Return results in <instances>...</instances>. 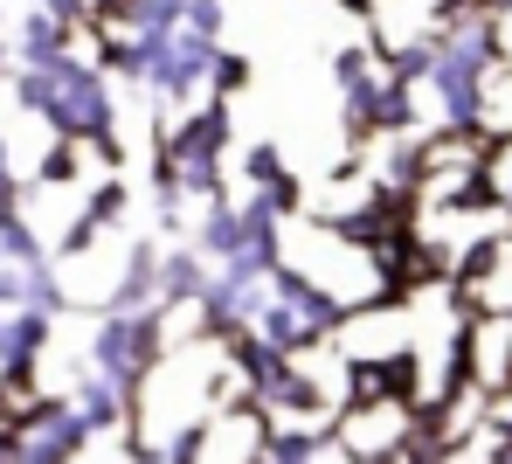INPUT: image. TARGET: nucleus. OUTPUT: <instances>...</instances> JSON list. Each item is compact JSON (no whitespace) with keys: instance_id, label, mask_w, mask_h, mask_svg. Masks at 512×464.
<instances>
[{"instance_id":"f257e3e1","label":"nucleus","mask_w":512,"mask_h":464,"mask_svg":"<svg viewBox=\"0 0 512 464\" xmlns=\"http://www.w3.org/2000/svg\"><path fill=\"white\" fill-rule=\"evenodd\" d=\"M7 91H14V104H21L28 118H42L56 139H77V146L118 153V97H111V70L90 63L84 49H70V56L49 63V70H14Z\"/></svg>"},{"instance_id":"f03ea898","label":"nucleus","mask_w":512,"mask_h":464,"mask_svg":"<svg viewBox=\"0 0 512 464\" xmlns=\"http://www.w3.org/2000/svg\"><path fill=\"white\" fill-rule=\"evenodd\" d=\"M423 437V402L416 395H353L333 416V444L353 464H388Z\"/></svg>"},{"instance_id":"7ed1b4c3","label":"nucleus","mask_w":512,"mask_h":464,"mask_svg":"<svg viewBox=\"0 0 512 464\" xmlns=\"http://www.w3.org/2000/svg\"><path fill=\"white\" fill-rule=\"evenodd\" d=\"M160 354H167V319H160V305H153V312H97L84 368L111 374V381H125V388L139 395V381L153 374Z\"/></svg>"},{"instance_id":"20e7f679","label":"nucleus","mask_w":512,"mask_h":464,"mask_svg":"<svg viewBox=\"0 0 512 464\" xmlns=\"http://www.w3.org/2000/svg\"><path fill=\"white\" fill-rule=\"evenodd\" d=\"M97 444L70 395H42L28 416H14V464H77Z\"/></svg>"},{"instance_id":"39448f33","label":"nucleus","mask_w":512,"mask_h":464,"mask_svg":"<svg viewBox=\"0 0 512 464\" xmlns=\"http://www.w3.org/2000/svg\"><path fill=\"white\" fill-rule=\"evenodd\" d=\"M263 444H270V409L229 402L222 416L201 423L194 444H180V464H263Z\"/></svg>"},{"instance_id":"423d86ee","label":"nucleus","mask_w":512,"mask_h":464,"mask_svg":"<svg viewBox=\"0 0 512 464\" xmlns=\"http://www.w3.org/2000/svg\"><path fill=\"white\" fill-rule=\"evenodd\" d=\"M464 381L485 388V395H506L512 388V312H471V333H464Z\"/></svg>"},{"instance_id":"0eeeda50","label":"nucleus","mask_w":512,"mask_h":464,"mask_svg":"<svg viewBox=\"0 0 512 464\" xmlns=\"http://www.w3.org/2000/svg\"><path fill=\"white\" fill-rule=\"evenodd\" d=\"M77 42H84L77 21H63L56 7H28L21 28H14V70H49V63H63Z\"/></svg>"},{"instance_id":"6e6552de","label":"nucleus","mask_w":512,"mask_h":464,"mask_svg":"<svg viewBox=\"0 0 512 464\" xmlns=\"http://www.w3.org/2000/svg\"><path fill=\"white\" fill-rule=\"evenodd\" d=\"M160 257H167L160 236L125 243V264H118V284H111L104 312H153V305H160Z\"/></svg>"},{"instance_id":"1a4fd4ad","label":"nucleus","mask_w":512,"mask_h":464,"mask_svg":"<svg viewBox=\"0 0 512 464\" xmlns=\"http://www.w3.org/2000/svg\"><path fill=\"white\" fill-rule=\"evenodd\" d=\"M70 402H77V416H84L97 437H118V430H132V388L125 381H111V374L84 368L70 388H63Z\"/></svg>"},{"instance_id":"9d476101","label":"nucleus","mask_w":512,"mask_h":464,"mask_svg":"<svg viewBox=\"0 0 512 464\" xmlns=\"http://www.w3.org/2000/svg\"><path fill=\"white\" fill-rule=\"evenodd\" d=\"M243 181H250V201H263L270 215H298V174H291V160L270 139L243 153Z\"/></svg>"},{"instance_id":"9b49d317","label":"nucleus","mask_w":512,"mask_h":464,"mask_svg":"<svg viewBox=\"0 0 512 464\" xmlns=\"http://www.w3.org/2000/svg\"><path fill=\"white\" fill-rule=\"evenodd\" d=\"M208 278H215V264L180 236V243H167V257H160V305H194L201 291H208Z\"/></svg>"},{"instance_id":"f8f14e48","label":"nucleus","mask_w":512,"mask_h":464,"mask_svg":"<svg viewBox=\"0 0 512 464\" xmlns=\"http://www.w3.org/2000/svg\"><path fill=\"white\" fill-rule=\"evenodd\" d=\"M250 77H256L250 56H243V49H222V63H215V97H222V104L243 97V91H250Z\"/></svg>"},{"instance_id":"ddd939ff","label":"nucleus","mask_w":512,"mask_h":464,"mask_svg":"<svg viewBox=\"0 0 512 464\" xmlns=\"http://www.w3.org/2000/svg\"><path fill=\"white\" fill-rule=\"evenodd\" d=\"M187 28L222 42V28H229V0H187Z\"/></svg>"},{"instance_id":"4468645a","label":"nucleus","mask_w":512,"mask_h":464,"mask_svg":"<svg viewBox=\"0 0 512 464\" xmlns=\"http://www.w3.org/2000/svg\"><path fill=\"white\" fill-rule=\"evenodd\" d=\"M0 464H14V423H0Z\"/></svg>"},{"instance_id":"2eb2a0df","label":"nucleus","mask_w":512,"mask_h":464,"mask_svg":"<svg viewBox=\"0 0 512 464\" xmlns=\"http://www.w3.org/2000/svg\"><path fill=\"white\" fill-rule=\"evenodd\" d=\"M0 361H7V312H0Z\"/></svg>"},{"instance_id":"dca6fc26","label":"nucleus","mask_w":512,"mask_h":464,"mask_svg":"<svg viewBox=\"0 0 512 464\" xmlns=\"http://www.w3.org/2000/svg\"><path fill=\"white\" fill-rule=\"evenodd\" d=\"M28 7H42V0H28Z\"/></svg>"},{"instance_id":"f3484780","label":"nucleus","mask_w":512,"mask_h":464,"mask_svg":"<svg viewBox=\"0 0 512 464\" xmlns=\"http://www.w3.org/2000/svg\"><path fill=\"white\" fill-rule=\"evenodd\" d=\"M506 464H512V458H506Z\"/></svg>"}]
</instances>
